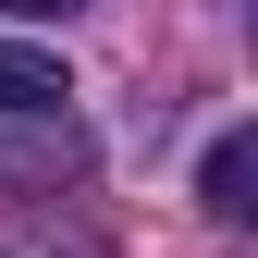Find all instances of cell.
Instances as JSON below:
<instances>
[{
  "instance_id": "1",
  "label": "cell",
  "mask_w": 258,
  "mask_h": 258,
  "mask_svg": "<svg viewBox=\"0 0 258 258\" xmlns=\"http://www.w3.org/2000/svg\"><path fill=\"white\" fill-rule=\"evenodd\" d=\"M61 99H74V74H61L49 49H25V37H0V123H49Z\"/></svg>"
},
{
  "instance_id": "2",
  "label": "cell",
  "mask_w": 258,
  "mask_h": 258,
  "mask_svg": "<svg viewBox=\"0 0 258 258\" xmlns=\"http://www.w3.org/2000/svg\"><path fill=\"white\" fill-rule=\"evenodd\" d=\"M197 197H209L221 221H246V209H258V136H221V148H209V172H197Z\"/></svg>"
},
{
  "instance_id": "3",
  "label": "cell",
  "mask_w": 258,
  "mask_h": 258,
  "mask_svg": "<svg viewBox=\"0 0 258 258\" xmlns=\"http://www.w3.org/2000/svg\"><path fill=\"white\" fill-rule=\"evenodd\" d=\"M0 13H74V0H0Z\"/></svg>"
}]
</instances>
